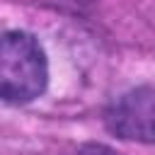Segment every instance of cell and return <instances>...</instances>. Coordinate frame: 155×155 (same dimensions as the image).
I'll list each match as a JSON object with an SVG mask.
<instances>
[{
    "label": "cell",
    "mask_w": 155,
    "mask_h": 155,
    "mask_svg": "<svg viewBox=\"0 0 155 155\" xmlns=\"http://www.w3.org/2000/svg\"><path fill=\"white\" fill-rule=\"evenodd\" d=\"M48 82L44 48L27 31H5L0 51V92L7 104H24L39 97Z\"/></svg>",
    "instance_id": "1"
},
{
    "label": "cell",
    "mask_w": 155,
    "mask_h": 155,
    "mask_svg": "<svg viewBox=\"0 0 155 155\" xmlns=\"http://www.w3.org/2000/svg\"><path fill=\"white\" fill-rule=\"evenodd\" d=\"M104 121L107 128L124 140L155 143V87L124 92L111 102Z\"/></svg>",
    "instance_id": "2"
}]
</instances>
